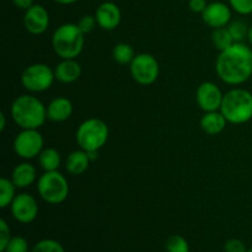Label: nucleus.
I'll list each match as a JSON object with an SVG mask.
<instances>
[{"label":"nucleus","mask_w":252,"mask_h":252,"mask_svg":"<svg viewBox=\"0 0 252 252\" xmlns=\"http://www.w3.org/2000/svg\"><path fill=\"white\" fill-rule=\"evenodd\" d=\"M229 5L239 15L252 14V0H229Z\"/></svg>","instance_id":"cd10ccee"},{"label":"nucleus","mask_w":252,"mask_h":252,"mask_svg":"<svg viewBox=\"0 0 252 252\" xmlns=\"http://www.w3.org/2000/svg\"><path fill=\"white\" fill-rule=\"evenodd\" d=\"M38 164L43 171H58L62 164L61 153L54 148H44L38 155Z\"/></svg>","instance_id":"aec40b11"},{"label":"nucleus","mask_w":252,"mask_h":252,"mask_svg":"<svg viewBox=\"0 0 252 252\" xmlns=\"http://www.w3.org/2000/svg\"><path fill=\"white\" fill-rule=\"evenodd\" d=\"M16 186L11 181V179H6V177L0 179V208L5 209L10 207L16 197Z\"/></svg>","instance_id":"412c9836"},{"label":"nucleus","mask_w":252,"mask_h":252,"mask_svg":"<svg viewBox=\"0 0 252 252\" xmlns=\"http://www.w3.org/2000/svg\"><path fill=\"white\" fill-rule=\"evenodd\" d=\"M10 116L21 129H38L47 118V106L36 96H17L10 107Z\"/></svg>","instance_id":"f03ea898"},{"label":"nucleus","mask_w":252,"mask_h":252,"mask_svg":"<svg viewBox=\"0 0 252 252\" xmlns=\"http://www.w3.org/2000/svg\"><path fill=\"white\" fill-rule=\"evenodd\" d=\"M4 252H29V243L22 236H12Z\"/></svg>","instance_id":"bb28decb"},{"label":"nucleus","mask_w":252,"mask_h":252,"mask_svg":"<svg viewBox=\"0 0 252 252\" xmlns=\"http://www.w3.org/2000/svg\"><path fill=\"white\" fill-rule=\"evenodd\" d=\"M212 42H213V46L219 52L225 51L231 44L235 43L228 27H220V29L213 30V32H212Z\"/></svg>","instance_id":"5701e85b"},{"label":"nucleus","mask_w":252,"mask_h":252,"mask_svg":"<svg viewBox=\"0 0 252 252\" xmlns=\"http://www.w3.org/2000/svg\"><path fill=\"white\" fill-rule=\"evenodd\" d=\"M78 26L83 31L84 34L93 32L95 27L97 26L95 15H84V16H81L80 20L78 21Z\"/></svg>","instance_id":"c85d7f7f"},{"label":"nucleus","mask_w":252,"mask_h":252,"mask_svg":"<svg viewBox=\"0 0 252 252\" xmlns=\"http://www.w3.org/2000/svg\"><path fill=\"white\" fill-rule=\"evenodd\" d=\"M10 179L14 182L16 189H27L37 181V170L31 162L25 160L24 162H20L12 169Z\"/></svg>","instance_id":"dca6fc26"},{"label":"nucleus","mask_w":252,"mask_h":252,"mask_svg":"<svg viewBox=\"0 0 252 252\" xmlns=\"http://www.w3.org/2000/svg\"><path fill=\"white\" fill-rule=\"evenodd\" d=\"M207 5L208 4H207L206 0H189V10L192 12H196V14H202L207 7Z\"/></svg>","instance_id":"2f4dec72"},{"label":"nucleus","mask_w":252,"mask_h":252,"mask_svg":"<svg viewBox=\"0 0 252 252\" xmlns=\"http://www.w3.org/2000/svg\"><path fill=\"white\" fill-rule=\"evenodd\" d=\"M226 27H228L234 42H238L239 43V42H244L248 38V32L249 27L250 26H248V25L244 21H241V20H236V21L230 22Z\"/></svg>","instance_id":"b1692460"},{"label":"nucleus","mask_w":252,"mask_h":252,"mask_svg":"<svg viewBox=\"0 0 252 252\" xmlns=\"http://www.w3.org/2000/svg\"><path fill=\"white\" fill-rule=\"evenodd\" d=\"M12 218L21 224H30L36 220L38 216V203L32 194L22 192L16 194L10 204Z\"/></svg>","instance_id":"9d476101"},{"label":"nucleus","mask_w":252,"mask_h":252,"mask_svg":"<svg viewBox=\"0 0 252 252\" xmlns=\"http://www.w3.org/2000/svg\"><path fill=\"white\" fill-rule=\"evenodd\" d=\"M220 111L228 123L244 125L252 120V94L243 88H234L224 94Z\"/></svg>","instance_id":"20e7f679"},{"label":"nucleus","mask_w":252,"mask_h":252,"mask_svg":"<svg viewBox=\"0 0 252 252\" xmlns=\"http://www.w3.org/2000/svg\"><path fill=\"white\" fill-rule=\"evenodd\" d=\"M224 94L221 93L220 88L213 81H204L197 88L196 101L204 112H212V111L220 110L221 102H223Z\"/></svg>","instance_id":"9b49d317"},{"label":"nucleus","mask_w":252,"mask_h":252,"mask_svg":"<svg viewBox=\"0 0 252 252\" xmlns=\"http://www.w3.org/2000/svg\"><path fill=\"white\" fill-rule=\"evenodd\" d=\"M96 21L100 29L106 31H113L117 29L122 20V12L117 4L112 1H105L97 6L95 11Z\"/></svg>","instance_id":"4468645a"},{"label":"nucleus","mask_w":252,"mask_h":252,"mask_svg":"<svg viewBox=\"0 0 252 252\" xmlns=\"http://www.w3.org/2000/svg\"><path fill=\"white\" fill-rule=\"evenodd\" d=\"M202 130L209 135H218L225 129L228 121L223 116L220 111H212V112H204L201 118Z\"/></svg>","instance_id":"6ab92c4d"},{"label":"nucleus","mask_w":252,"mask_h":252,"mask_svg":"<svg viewBox=\"0 0 252 252\" xmlns=\"http://www.w3.org/2000/svg\"><path fill=\"white\" fill-rule=\"evenodd\" d=\"M110 137V129L105 121L100 118H88L80 123L75 133L79 148L85 152H98L105 147Z\"/></svg>","instance_id":"39448f33"},{"label":"nucleus","mask_w":252,"mask_h":252,"mask_svg":"<svg viewBox=\"0 0 252 252\" xmlns=\"http://www.w3.org/2000/svg\"><path fill=\"white\" fill-rule=\"evenodd\" d=\"M202 20L207 26L213 30L226 27L231 21V7L225 2H209L204 11L202 12Z\"/></svg>","instance_id":"ddd939ff"},{"label":"nucleus","mask_w":252,"mask_h":252,"mask_svg":"<svg viewBox=\"0 0 252 252\" xmlns=\"http://www.w3.org/2000/svg\"><path fill=\"white\" fill-rule=\"evenodd\" d=\"M129 71L135 83L143 86H149L159 78V62L152 54L139 53L129 64Z\"/></svg>","instance_id":"6e6552de"},{"label":"nucleus","mask_w":252,"mask_h":252,"mask_svg":"<svg viewBox=\"0 0 252 252\" xmlns=\"http://www.w3.org/2000/svg\"><path fill=\"white\" fill-rule=\"evenodd\" d=\"M11 238L9 224L6 223L5 219H0V252H4Z\"/></svg>","instance_id":"c756f323"},{"label":"nucleus","mask_w":252,"mask_h":252,"mask_svg":"<svg viewBox=\"0 0 252 252\" xmlns=\"http://www.w3.org/2000/svg\"><path fill=\"white\" fill-rule=\"evenodd\" d=\"M167 252H189V245L186 239L181 235H171L166 241Z\"/></svg>","instance_id":"a878e982"},{"label":"nucleus","mask_w":252,"mask_h":252,"mask_svg":"<svg viewBox=\"0 0 252 252\" xmlns=\"http://www.w3.org/2000/svg\"><path fill=\"white\" fill-rule=\"evenodd\" d=\"M73 102L68 97L59 96L47 105V118L52 122H64L73 115Z\"/></svg>","instance_id":"2eb2a0df"},{"label":"nucleus","mask_w":252,"mask_h":252,"mask_svg":"<svg viewBox=\"0 0 252 252\" xmlns=\"http://www.w3.org/2000/svg\"><path fill=\"white\" fill-rule=\"evenodd\" d=\"M246 245L239 239H229L224 244V252H246Z\"/></svg>","instance_id":"7c9ffc66"},{"label":"nucleus","mask_w":252,"mask_h":252,"mask_svg":"<svg viewBox=\"0 0 252 252\" xmlns=\"http://www.w3.org/2000/svg\"><path fill=\"white\" fill-rule=\"evenodd\" d=\"M49 22H51L49 12L42 5L33 4L25 11L24 26L29 33L34 36L44 33L49 27Z\"/></svg>","instance_id":"f8f14e48"},{"label":"nucleus","mask_w":252,"mask_h":252,"mask_svg":"<svg viewBox=\"0 0 252 252\" xmlns=\"http://www.w3.org/2000/svg\"><path fill=\"white\" fill-rule=\"evenodd\" d=\"M216 71L223 83L238 86L252 76V47L244 42H235L219 53Z\"/></svg>","instance_id":"f257e3e1"},{"label":"nucleus","mask_w":252,"mask_h":252,"mask_svg":"<svg viewBox=\"0 0 252 252\" xmlns=\"http://www.w3.org/2000/svg\"><path fill=\"white\" fill-rule=\"evenodd\" d=\"M5 127H6V116L4 112H1L0 113V130L4 132Z\"/></svg>","instance_id":"72a5a7b5"},{"label":"nucleus","mask_w":252,"mask_h":252,"mask_svg":"<svg viewBox=\"0 0 252 252\" xmlns=\"http://www.w3.org/2000/svg\"><path fill=\"white\" fill-rule=\"evenodd\" d=\"M37 192L47 203L61 204L69 196L68 180L59 171H44L37 180Z\"/></svg>","instance_id":"423d86ee"},{"label":"nucleus","mask_w":252,"mask_h":252,"mask_svg":"<svg viewBox=\"0 0 252 252\" xmlns=\"http://www.w3.org/2000/svg\"><path fill=\"white\" fill-rule=\"evenodd\" d=\"M56 80L62 84H73L81 76V65L76 59H62L54 68Z\"/></svg>","instance_id":"f3484780"},{"label":"nucleus","mask_w":252,"mask_h":252,"mask_svg":"<svg viewBox=\"0 0 252 252\" xmlns=\"http://www.w3.org/2000/svg\"><path fill=\"white\" fill-rule=\"evenodd\" d=\"M85 44V34L78 24H63L52 34V47L61 59H76Z\"/></svg>","instance_id":"7ed1b4c3"},{"label":"nucleus","mask_w":252,"mask_h":252,"mask_svg":"<svg viewBox=\"0 0 252 252\" xmlns=\"http://www.w3.org/2000/svg\"><path fill=\"white\" fill-rule=\"evenodd\" d=\"M246 252H252V249H249V250L246 251Z\"/></svg>","instance_id":"4c0bfd02"},{"label":"nucleus","mask_w":252,"mask_h":252,"mask_svg":"<svg viewBox=\"0 0 252 252\" xmlns=\"http://www.w3.org/2000/svg\"><path fill=\"white\" fill-rule=\"evenodd\" d=\"M11 1L17 9L24 10V11H26L27 9H30L33 5V0H11Z\"/></svg>","instance_id":"473e14b6"},{"label":"nucleus","mask_w":252,"mask_h":252,"mask_svg":"<svg viewBox=\"0 0 252 252\" xmlns=\"http://www.w3.org/2000/svg\"><path fill=\"white\" fill-rule=\"evenodd\" d=\"M53 1H56L57 4L59 5H71V4H75V2L79 1V0H53Z\"/></svg>","instance_id":"f704fd0d"},{"label":"nucleus","mask_w":252,"mask_h":252,"mask_svg":"<svg viewBox=\"0 0 252 252\" xmlns=\"http://www.w3.org/2000/svg\"><path fill=\"white\" fill-rule=\"evenodd\" d=\"M86 153H88V155H89V158H90L91 161H95V160L97 159V157H98L97 153L98 152H86Z\"/></svg>","instance_id":"c9c22d12"},{"label":"nucleus","mask_w":252,"mask_h":252,"mask_svg":"<svg viewBox=\"0 0 252 252\" xmlns=\"http://www.w3.org/2000/svg\"><path fill=\"white\" fill-rule=\"evenodd\" d=\"M90 162L91 160L90 158H89L88 153L83 149H78L71 152L70 154L66 157L64 166H65L66 172H68L69 175L79 176V175H83L84 172H86V170L89 169Z\"/></svg>","instance_id":"a211bd4d"},{"label":"nucleus","mask_w":252,"mask_h":252,"mask_svg":"<svg viewBox=\"0 0 252 252\" xmlns=\"http://www.w3.org/2000/svg\"><path fill=\"white\" fill-rule=\"evenodd\" d=\"M31 252H65L63 245L54 239H43L32 246Z\"/></svg>","instance_id":"393cba45"},{"label":"nucleus","mask_w":252,"mask_h":252,"mask_svg":"<svg viewBox=\"0 0 252 252\" xmlns=\"http://www.w3.org/2000/svg\"><path fill=\"white\" fill-rule=\"evenodd\" d=\"M135 56L134 49L128 43H117L112 49L113 59L121 65H129Z\"/></svg>","instance_id":"4be33fe9"},{"label":"nucleus","mask_w":252,"mask_h":252,"mask_svg":"<svg viewBox=\"0 0 252 252\" xmlns=\"http://www.w3.org/2000/svg\"><path fill=\"white\" fill-rule=\"evenodd\" d=\"M44 149V139L38 129H22L14 139V152L24 160L38 158Z\"/></svg>","instance_id":"1a4fd4ad"},{"label":"nucleus","mask_w":252,"mask_h":252,"mask_svg":"<svg viewBox=\"0 0 252 252\" xmlns=\"http://www.w3.org/2000/svg\"><path fill=\"white\" fill-rule=\"evenodd\" d=\"M248 42H249V46L252 47V25L249 27V32H248Z\"/></svg>","instance_id":"e433bc0d"},{"label":"nucleus","mask_w":252,"mask_h":252,"mask_svg":"<svg viewBox=\"0 0 252 252\" xmlns=\"http://www.w3.org/2000/svg\"><path fill=\"white\" fill-rule=\"evenodd\" d=\"M22 86L30 93H43L52 88L56 75L54 69L44 63H34L26 66L20 76Z\"/></svg>","instance_id":"0eeeda50"}]
</instances>
